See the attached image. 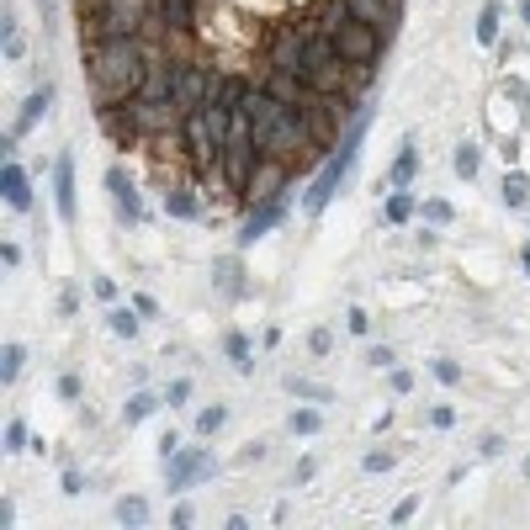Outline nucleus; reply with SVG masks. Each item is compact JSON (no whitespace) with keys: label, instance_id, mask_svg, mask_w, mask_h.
<instances>
[{"label":"nucleus","instance_id":"1","mask_svg":"<svg viewBox=\"0 0 530 530\" xmlns=\"http://www.w3.org/2000/svg\"><path fill=\"white\" fill-rule=\"evenodd\" d=\"M143 69H149V54L138 38H96L91 48V91L101 107H122L138 96L143 85Z\"/></svg>","mask_w":530,"mask_h":530},{"label":"nucleus","instance_id":"2","mask_svg":"<svg viewBox=\"0 0 530 530\" xmlns=\"http://www.w3.org/2000/svg\"><path fill=\"white\" fill-rule=\"evenodd\" d=\"M366 127H371V107H355L351 127H345V138H340V149L324 160V170L302 186V213L308 218H318L335 196H340V186L351 180V170L361 165V143H366Z\"/></svg>","mask_w":530,"mask_h":530},{"label":"nucleus","instance_id":"3","mask_svg":"<svg viewBox=\"0 0 530 530\" xmlns=\"http://www.w3.org/2000/svg\"><path fill=\"white\" fill-rule=\"evenodd\" d=\"M351 69L355 64L340 54V43L329 38V32H308V48H302V80L313 85V91H324V96H345V85H351Z\"/></svg>","mask_w":530,"mask_h":530},{"label":"nucleus","instance_id":"4","mask_svg":"<svg viewBox=\"0 0 530 530\" xmlns=\"http://www.w3.org/2000/svg\"><path fill=\"white\" fill-rule=\"evenodd\" d=\"M218 85H223V74H218L213 64H176V107L180 112L207 107V101L218 96Z\"/></svg>","mask_w":530,"mask_h":530},{"label":"nucleus","instance_id":"5","mask_svg":"<svg viewBox=\"0 0 530 530\" xmlns=\"http://www.w3.org/2000/svg\"><path fill=\"white\" fill-rule=\"evenodd\" d=\"M335 43H340V54H345L355 69H366V64L382 54V32H377L371 22H361V16H345V22L335 27Z\"/></svg>","mask_w":530,"mask_h":530},{"label":"nucleus","instance_id":"6","mask_svg":"<svg viewBox=\"0 0 530 530\" xmlns=\"http://www.w3.org/2000/svg\"><path fill=\"white\" fill-rule=\"evenodd\" d=\"M127 112L138 122V138H165V133H176L180 122H186V112H180L176 101H149V96H133Z\"/></svg>","mask_w":530,"mask_h":530},{"label":"nucleus","instance_id":"7","mask_svg":"<svg viewBox=\"0 0 530 530\" xmlns=\"http://www.w3.org/2000/svg\"><path fill=\"white\" fill-rule=\"evenodd\" d=\"M213 451H202V446H180L176 456H165V488L170 493H186L196 477H213Z\"/></svg>","mask_w":530,"mask_h":530},{"label":"nucleus","instance_id":"8","mask_svg":"<svg viewBox=\"0 0 530 530\" xmlns=\"http://www.w3.org/2000/svg\"><path fill=\"white\" fill-rule=\"evenodd\" d=\"M149 22V0H107L101 5V38H138Z\"/></svg>","mask_w":530,"mask_h":530},{"label":"nucleus","instance_id":"9","mask_svg":"<svg viewBox=\"0 0 530 530\" xmlns=\"http://www.w3.org/2000/svg\"><path fill=\"white\" fill-rule=\"evenodd\" d=\"M287 218V191L282 196H260L255 207H249V218H244V229H239V249H249V244H260V239L271 234L276 223Z\"/></svg>","mask_w":530,"mask_h":530},{"label":"nucleus","instance_id":"10","mask_svg":"<svg viewBox=\"0 0 530 530\" xmlns=\"http://www.w3.org/2000/svg\"><path fill=\"white\" fill-rule=\"evenodd\" d=\"M287 165L292 160H276V154H260V165H255V176H249V186H244V196H282V191H292L287 186Z\"/></svg>","mask_w":530,"mask_h":530},{"label":"nucleus","instance_id":"11","mask_svg":"<svg viewBox=\"0 0 530 530\" xmlns=\"http://www.w3.org/2000/svg\"><path fill=\"white\" fill-rule=\"evenodd\" d=\"M107 191H112V207H117L122 223H143V196H138V186H133V176L122 165L107 170Z\"/></svg>","mask_w":530,"mask_h":530},{"label":"nucleus","instance_id":"12","mask_svg":"<svg viewBox=\"0 0 530 530\" xmlns=\"http://www.w3.org/2000/svg\"><path fill=\"white\" fill-rule=\"evenodd\" d=\"M345 11L361 16V22H371L377 32H382V43L398 32V16H404V0H345Z\"/></svg>","mask_w":530,"mask_h":530},{"label":"nucleus","instance_id":"13","mask_svg":"<svg viewBox=\"0 0 530 530\" xmlns=\"http://www.w3.org/2000/svg\"><path fill=\"white\" fill-rule=\"evenodd\" d=\"M54 207H59V223L80 218V196H74V154L54 160Z\"/></svg>","mask_w":530,"mask_h":530},{"label":"nucleus","instance_id":"14","mask_svg":"<svg viewBox=\"0 0 530 530\" xmlns=\"http://www.w3.org/2000/svg\"><path fill=\"white\" fill-rule=\"evenodd\" d=\"M0 196L11 213H32V176L16 160H5V170H0Z\"/></svg>","mask_w":530,"mask_h":530},{"label":"nucleus","instance_id":"15","mask_svg":"<svg viewBox=\"0 0 530 530\" xmlns=\"http://www.w3.org/2000/svg\"><path fill=\"white\" fill-rule=\"evenodd\" d=\"M54 96H59V91H54V80H43V85H38V91L27 96V107H22V117H16V127H11V133L22 138L27 127H38V117H48V107H54Z\"/></svg>","mask_w":530,"mask_h":530},{"label":"nucleus","instance_id":"16","mask_svg":"<svg viewBox=\"0 0 530 530\" xmlns=\"http://www.w3.org/2000/svg\"><path fill=\"white\" fill-rule=\"evenodd\" d=\"M413 176H419V149H413V133L398 143V160H393V170H387V186L393 191H409Z\"/></svg>","mask_w":530,"mask_h":530},{"label":"nucleus","instance_id":"17","mask_svg":"<svg viewBox=\"0 0 530 530\" xmlns=\"http://www.w3.org/2000/svg\"><path fill=\"white\" fill-rule=\"evenodd\" d=\"M499 27H504V5H499V0H488V5L477 11V27H472V32H477V43H482V48H493V43H499Z\"/></svg>","mask_w":530,"mask_h":530},{"label":"nucleus","instance_id":"18","mask_svg":"<svg viewBox=\"0 0 530 530\" xmlns=\"http://www.w3.org/2000/svg\"><path fill=\"white\" fill-rule=\"evenodd\" d=\"M165 213H170V218H202V202H196L191 186H170V191H165Z\"/></svg>","mask_w":530,"mask_h":530},{"label":"nucleus","instance_id":"19","mask_svg":"<svg viewBox=\"0 0 530 530\" xmlns=\"http://www.w3.org/2000/svg\"><path fill=\"white\" fill-rule=\"evenodd\" d=\"M239 276H244V271H239V260H234V255L213 265V287H218L223 297H239V292H244V282H239Z\"/></svg>","mask_w":530,"mask_h":530},{"label":"nucleus","instance_id":"20","mask_svg":"<svg viewBox=\"0 0 530 530\" xmlns=\"http://www.w3.org/2000/svg\"><path fill=\"white\" fill-rule=\"evenodd\" d=\"M451 165H456V176H462V180H477V170H482V149H477L472 138H462V143H456V154H451Z\"/></svg>","mask_w":530,"mask_h":530},{"label":"nucleus","instance_id":"21","mask_svg":"<svg viewBox=\"0 0 530 530\" xmlns=\"http://www.w3.org/2000/svg\"><path fill=\"white\" fill-rule=\"evenodd\" d=\"M22 366H27V351H22L16 340H5V345H0V387H11V382L22 377Z\"/></svg>","mask_w":530,"mask_h":530},{"label":"nucleus","instance_id":"22","mask_svg":"<svg viewBox=\"0 0 530 530\" xmlns=\"http://www.w3.org/2000/svg\"><path fill=\"white\" fill-rule=\"evenodd\" d=\"M138 324H143V313H138L133 302H127V308H112V313H107V329H112L117 340H133V335H138Z\"/></svg>","mask_w":530,"mask_h":530},{"label":"nucleus","instance_id":"23","mask_svg":"<svg viewBox=\"0 0 530 530\" xmlns=\"http://www.w3.org/2000/svg\"><path fill=\"white\" fill-rule=\"evenodd\" d=\"M287 393H292V398H308V404H335V393H329L324 382H313V377H287Z\"/></svg>","mask_w":530,"mask_h":530},{"label":"nucleus","instance_id":"24","mask_svg":"<svg viewBox=\"0 0 530 530\" xmlns=\"http://www.w3.org/2000/svg\"><path fill=\"white\" fill-rule=\"evenodd\" d=\"M223 351H229V361H234L239 377H255V351H249V340H244V335H229V340H223Z\"/></svg>","mask_w":530,"mask_h":530},{"label":"nucleus","instance_id":"25","mask_svg":"<svg viewBox=\"0 0 530 530\" xmlns=\"http://www.w3.org/2000/svg\"><path fill=\"white\" fill-rule=\"evenodd\" d=\"M154 409H165V398H154V393H133V398L122 404V419H127V424H138V419H149Z\"/></svg>","mask_w":530,"mask_h":530},{"label":"nucleus","instance_id":"26","mask_svg":"<svg viewBox=\"0 0 530 530\" xmlns=\"http://www.w3.org/2000/svg\"><path fill=\"white\" fill-rule=\"evenodd\" d=\"M530 202V176L526 170H509L504 176V207H526Z\"/></svg>","mask_w":530,"mask_h":530},{"label":"nucleus","instance_id":"27","mask_svg":"<svg viewBox=\"0 0 530 530\" xmlns=\"http://www.w3.org/2000/svg\"><path fill=\"white\" fill-rule=\"evenodd\" d=\"M382 218H387V223H409V218H413V196H409V191H393V196H387V207H382Z\"/></svg>","mask_w":530,"mask_h":530},{"label":"nucleus","instance_id":"28","mask_svg":"<svg viewBox=\"0 0 530 530\" xmlns=\"http://www.w3.org/2000/svg\"><path fill=\"white\" fill-rule=\"evenodd\" d=\"M0 43H5V59H22L27 54V43H22V32H16V16L5 11V22H0Z\"/></svg>","mask_w":530,"mask_h":530},{"label":"nucleus","instance_id":"29","mask_svg":"<svg viewBox=\"0 0 530 530\" xmlns=\"http://www.w3.org/2000/svg\"><path fill=\"white\" fill-rule=\"evenodd\" d=\"M160 16H165V27H176V32L191 27V5H186V0H160Z\"/></svg>","mask_w":530,"mask_h":530},{"label":"nucleus","instance_id":"30","mask_svg":"<svg viewBox=\"0 0 530 530\" xmlns=\"http://www.w3.org/2000/svg\"><path fill=\"white\" fill-rule=\"evenodd\" d=\"M223 424H229V409H223V404H213V409L196 413V435H218Z\"/></svg>","mask_w":530,"mask_h":530},{"label":"nucleus","instance_id":"31","mask_svg":"<svg viewBox=\"0 0 530 530\" xmlns=\"http://www.w3.org/2000/svg\"><path fill=\"white\" fill-rule=\"evenodd\" d=\"M117 520L138 530L143 520H149V504H143V499H117Z\"/></svg>","mask_w":530,"mask_h":530},{"label":"nucleus","instance_id":"32","mask_svg":"<svg viewBox=\"0 0 530 530\" xmlns=\"http://www.w3.org/2000/svg\"><path fill=\"white\" fill-rule=\"evenodd\" d=\"M5 456H22L27 451V424L22 419H5V446H0Z\"/></svg>","mask_w":530,"mask_h":530},{"label":"nucleus","instance_id":"33","mask_svg":"<svg viewBox=\"0 0 530 530\" xmlns=\"http://www.w3.org/2000/svg\"><path fill=\"white\" fill-rule=\"evenodd\" d=\"M419 213H424V223H435V229H446V223L456 218V213H451V202H440V196H430Z\"/></svg>","mask_w":530,"mask_h":530},{"label":"nucleus","instance_id":"34","mask_svg":"<svg viewBox=\"0 0 530 530\" xmlns=\"http://www.w3.org/2000/svg\"><path fill=\"white\" fill-rule=\"evenodd\" d=\"M430 371H435V382H446V387H456V382H462V366H456L451 355H440V361H430Z\"/></svg>","mask_w":530,"mask_h":530},{"label":"nucleus","instance_id":"35","mask_svg":"<svg viewBox=\"0 0 530 530\" xmlns=\"http://www.w3.org/2000/svg\"><path fill=\"white\" fill-rule=\"evenodd\" d=\"M318 424H324L318 409H297L292 413V435H318Z\"/></svg>","mask_w":530,"mask_h":530},{"label":"nucleus","instance_id":"36","mask_svg":"<svg viewBox=\"0 0 530 530\" xmlns=\"http://www.w3.org/2000/svg\"><path fill=\"white\" fill-rule=\"evenodd\" d=\"M186 398H191V382H186V377H176V382L165 387V404H170V409H180Z\"/></svg>","mask_w":530,"mask_h":530},{"label":"nucleus","instance_id":"37","mask_svg":"<svg viewBox=\"0 0 530 530\" xmlns=\"http://www.w3.org/2000/svg\"><path fill=\"white\" fill-rule=\"evenodd\" d=\"M59 398H64V404H74V398H80V377H74V371H64V377H59Z\"/></svg>","mask_w":530,"mask_h":530},{"label":"nucleus","instance_id":"38","mask_svg":"<svg viewBox=\"0 0 530 530\" xmlns=\"http://www.w3.org/2000/svg\"><path fill=\"white\" fill-rule=\"evenodd\" d=\"M366 472H387L393 467V451H366V462H361Z\"/></svg>","mask_w":530,"mask_h":530},{"label":"nucleus","instance_id":"39","mask_svg":"<svg viewBox=\"0 0 530 530\" xmlns=\"http://www.w3.org/2000/svg\"><path fill=\"white\" fill-rule=\"evenodd\" d=\"M345 324H351V335H366V329H371V313H366V308H351Z\"/></svg>","mask_w":530,"mask_h":530},{"label":"nucleus","instance_id":"40","mask_svg":"<svg viewBox=\"0 0 530 530\" xmlns=\"http://www.w3.org/2000/svg\"><path fill=\"white\" fill-rule=\"evenodd\" d=\"M308 345H313L318 355H329V351H335V335H329V329H313V335H308Z\"/></svg>","mask_w":530,"mask_h":530},{"label":"nucleus","instance_id":"41","mask_svg":"<svg viewBox=\"0 0 530 530\" xmlns=\"http://www.w3.org/2000/svg\"><path fill=\"white\" fill-rule=\"evenodd\" d=\"M64 493H69V499H80V493H85V477H80L74 467H64Z\"/></svg>","mask_w":530,"mask_h":530},{"label":"nucleus","instance_id":"42","mask_svg":"<svg viewBox=\"0 0 530 530\" xmlns=\"http://www.w3.org/2000/svg\"><path fill=\"white\" fill-rule=\"evenodd\" d=\"M366 361H371V366H382V371H387V366H393V361H398V355L387 351V345H371V351H366Z\"/></svg>","mask_w":530,"mask_h":530},{"label":"nucleus","instance_id":"43","mask_svg":"<svg viewBox=\"0 0 530 530\" xmlns=\"http://www.w3.org/2000/svg\"><path fill=\"white\" fill-rule=\"evenodd\" d=\"M38 5H43V27L54 32V27H59V0H38Z\"/></svg>","mask_w":530,"mask_h":530},{"label":"nucleus","instance_id":"44","mask_svg":"<svg viewBox=\"0 0 530 530\" xmlns=\"http://www.w3.org/2000/svg\"><path fill=\"white\" fill-rule=\"evenodd\" d=\"M133 308H138L143 318H154V313H160V302H154V297H149V292H138V297H133Z\"/></svg>","mask_w":530,"mask_h":530},{"label":"nucleus","instance_id":"45","mask_svg":"<svg viewBox=\"0 0 530 530\" xmlns=\"http://www.w3.org/2000/svg\"><path fill=\"white\" fill-rule=\"evenodd\" d=\"M430 424H435V430H451V424H456V413H451V409H430Z\"/></svg>","mask_w":530,"mask_h":530},{"label":"nucleus","instance_id":"46","mask_svg":"<svg viewBox=\"0 0 530 530\" xmlns=\"http://www.w3.org/2000/svg\"><path fill=\"white\" fill-rule=\"evenodd\" d=\"M413 509H419V499H404V504L393 509V526H404V520H413Z\"/></svg>","mask_w":530,"mask_h":530},{"label":"nucleus","instance_id":"47","mask_svg":"<svg viewBox=\"0 0 530 530\" xmlns=\"http://www.w3.org/2000/svg\"><path fill=\"white\" fill-rule=\"evenodd\" d=\"M16 526V504H11V499H0V530H11Z\"/></svg>","mask_w":530,"mask_h":530},{"label":"nucleus","instance_id":"48","mask_svg":"<svg viewBox=\"0 0 530 530\" xmlns=\"http://www.w3.org/2000/svg\"><path fill=\"white\" fill-rule=\"evenodd\" d=\"M59 308H64V318H74V308H80V292H74V287H69V292L59 297Z\"/></svg>","mask_w":530,"mask_h":530},{"label":"nucleus","instance_id":"49","mask_svg":"<svg viewBox=\"0 0 530 530\" xmlns=\"http://www.w3.org/2000/svg\"><path fill=\"white\" fill-rule=\"evenodd\" d=\"M0 260H5L11 271H16V265H22V249H16V244H0Z\"/></svg>","mask_w":530,"mask_h":530},{"label":"nucleus","instance_id":"50","mask_svg":"<svg viewBox=\"0 0 530 530\" xmlns=\"http://www.w3.org/2000/svg\"><path fill=\"white\" fill-rule=\"evenodd\" d=\"M504 451V435H482V456H499Z\"/></svg>","mask_w":530,"mask_h":530},{"label":"nucleus","instance_id":"51","mask_svg":"<svg viewBox=\"0 0 530 530\" xmlns=\"http://www.w3.org/2000/svg\"><path fill=\"white\" fill-rule=\"evenodd\" d=\"M413 387V371H393V393H409Z\"/></svg>","mask_w":530,"mask_h":530},{"label":"nucleus","instance_id":"52","mask_svg":"<svg viewBox=\"0 0 530 530\" xmlns=\"http://www.w3.org/2000/svg\"><path fill=\"white\" fill-rule=\"evenodd\" d=\"M520 22H526V32H530V0H526V5H520Z\"/></svg>","mask_w":530,"mask_h":530},{"label":"nucleus","instance_id":"53","mask_svg":"<svg viewBox=\"0 0 530 530\" xmlns=\"http://www.w3.org/2000/svg\"><path fill=\"white\" fill-rule=\"evenodd\" d=\"M520 265H526V271H530V244H526V249H520Z\"/></svg>","mask_w":530,"mask_h":530}]
</instances>
